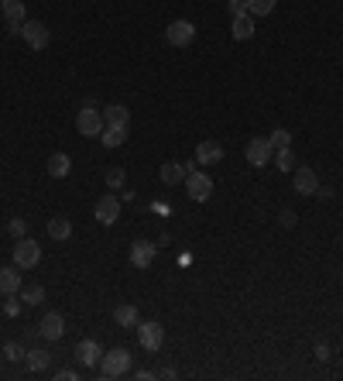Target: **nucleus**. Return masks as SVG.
<instances>
[{
	"mask_svg": "<svg viewBox=\"0 0 343 381\" xmlns=\"http://www.w3.org/2000/svg\"><path fill=\"white\" fill-rule=\"evenodd\" d=\"M45 169H48L52 179H66L69 169H73V158H69L66 151H55V155H48V165H45Z\"/></svg>",
	"mask_w": 343,
	"mask_h": 381,
	"instance_id": "19",
	"label": "nucleus"
},
{
	"mask_svg": "<svg viewBox=\"0 0 343 381\" xmlns=\"http://www.w3.org/2000/svg\"><path fill=\"white\" fill-rule=\"evenodd\" d=\"M124 183H127V172H124V169H110V172H106V186H110V189H120Z\"/></svg>",
	"mask_w": 343,
	"mask_h": 381,
	"instance_id": "29",
	"label": "nucleus"
},
{
	"mask_svg": "<svg viewBox=\"0 0 343 381\" xmlns=\"http://www.w3.org/2000/svg\"><path fill=\"white\" fill-rule=\"evenodd\" d=\"M103 127H106V124H103V113L93 110V106L86 103L83 110H80V117H76V131H80L83 138H100Z\"/></svg>",
	"mask_w": 343,
	"mask_h": 381,
	"instance_id": "4",
	"label": "nucleus"
},
{
	"mask_svg": "<svg viewBox=\"0 0 343 381\" xmlns=\"http://www.w3.org/2000/svg\"><path fill=\"white\" fill-rule=\"evenodd\" d=\"M21 286H24V282H21V268H17V265H10V268L3 265V268H0V292H3V295H17Z\"/></svg>",
	"mask_w": 343,
	"mask_h": 381,
	"instance_id": "16",
	"label": "nucleus"
},
{
	"mask_svg": "<svg viewBox=\"0 0 343 381\" xmlns=\"http://www.w3.org/2000/svg\"><path fill=\"white\" fill-rule=\"evenodd\" d=\"M21 306H24V302H21V299H14V295H7V302H3L7 316H17V313H21Z\"/></svg>",
	"mask_w": 343,
	"mask_h": 381,
	"instance_id": "33",
	"label": "nucleus"
},
{
	"mask_svg": "<svg viewBox=\"0 0 343 381\" xmlns=\"http://www.w3.org/2000/svg\"><path fill=\"white\" fill-rule=\"evenodd\" d=\"M21 38L35 48V52H41V48H48V41H52V35H48V28L41 24V21H24V28H21Z\"/></svg>",
	"mask_w": 343,
	"mask_h": 381,
	"instance_id": "8",
	"label": "nucleus"
},
{
	"mask_svg": "<svg viewBox=\"0 0 343 381\" xmlns=\"http://www.w3.org/2000/svg\"><path fill=\"white\" fill-rule=\"evenodd\" d=\"M185 192H189V199H192V203H206V199L213 196V179L192 169V172L185 176Z\"/></svg>",
	"mask_w": 343,
	"mask_h": 381,
	"instance_id": "6",
	"label": "nucleus"
},
{
	"mask_svg": "<svg viewBox=\"0 0 343 381\" xmlns=\"http://www.w3.org/2000/svg\"><path fill=\"white\" fill-rule=\"evenodd\" d=\"M113 319H117V326H138L141 323V313H138V306L134 302H120L117 309H113Z\"/></svg>",
	"mask_w": 343,
	"mask_h": 381,
	"instance_id": "20",
	"label": "nucleus"
},
{
	"mask_svg": "<svg viewBox=\"0 0 343 381\" xmlns=\"http://www.w3.org/2000/svg\"><path fill=\"white\" fill-rule=\"evenodd\" d=\"M278 220H281V227H295V213H292V210H285Z\"/></svg>",
	"mask_w": 343,
	"mask_h": 381,
	"instance_id": "35",
	"label": "nucleus"
},
{
	"mask_svg": "<svg viewBox=\"0 0 343 381\" xmlns=\"http://www.w3.org/2000/svg\"><path fill=\"white\" fill-rule=\"evenodd\" d=\"M271 165H278L281 172H292V169H295V155H292V145H288V148H275V155H271Z\"/></svg>",
	"mask_w": 343,
	"mask_h": 381,
	"instance_id": "24",
	"label": "nucleus"
},
{
	"mask_svg": "<svg viewBox=\"0 0 343 381\" xmlns=\"http://www.w3.org/2000/svg\"><path fill=\"white\" fill-rule=\"evenodd\" d=\"M41 261V248L31 241V237H21L17 244H14V265L24 272V268H35Z\"/></svg>",
	"mask_w": 343,
	"mask_h": 381,
	"instance_id": "5",
	"label": "nucleus"
},
{
	"mask_svg": "<svg viewBox=\"0 0 343 381\" xmlns=\"http://www.w3.org/2000/svg\"><path fill=\"white\" fill-rule=\"evenodd\" d=\"M55 378H59V381H76L80 375H76V371H69V368H62V371H55Z\"/></svg>",
	"mask_w": 343,
	"mask_h": 381,
	"instance_id": "36",
	"label": "nucleus"
},
{
	"mask_svg": "<svg viewBox=\"0 0 343 381\" xmlns=\"http://www.w3.org/2000/svg\"><path fill=\"white\" fill-rule=\"evenodd\" d=\"M189 172H192V165H185V162H165V165H162V183H165V186L185 183Z\"/></svg>",
	"mask_w": 343,
	"mask_h": 381,
	"instance_id": "18",
	"label": "nucleus"
},
{
	"mask_svg": "<svg viewBox=\"0 0 343 381\" xmlns=\"http://www.w3.org/2000/svg\"><path fill=\"white\" fill-rule=\"evenodd\" d=\"M134 330H138V344H141L145 351H162V347H165V326H162V323L148 319V323H138Z\"/></svg>",
	"mask_w": 343,
	"mask_h": 381,
	"instance_id": "2",
	"label": "nucleus"
},
{
	"mask_svg": "<svg viewBox=\"0 0 343 381\" xmlns=\"http://www.w3.org/2000/svg\"><path fill=\"white\" fill-rule=\"evenodd\" d=\"M17 295H21V302H24V306H38V302H45V288L38 286V282H35V286H21Z\"/></svg>",
	"mask_w": 343,
	"mask_h": 381,
	"instance_id": "25",
	"label": "nucleus"
},
{
	"mask_svg": "<svg viewBox=\"0 0 343 381\" xmlns=\"http://www.w3.org/2000/svg\"><path fill=\"white\" fill-rule=\"evenodd\" d=\"M271 155H275V145H271L268 138H251L248 148H244V158H248V165H254V169L271 165Z\"/></svg>",
	"mask_w": 343,
	"mask_h": 381,
	"instance_id": "3",
	"label": "nucleus"
},
{
	"mask_svg": "<svg viewBox=\"0 0 343 381\" xmlns=\"http://www.w3.org/2000/svg\"><path fill=\"white\" fill-rule=\"evenodd\" d=\"M103 124H106V127H131V110L120 106V103H110V106L103 110Z\"/></svg>",
	"mask_w": 343,
	"mask_h": 381,
	"instance_id": "17",
	"label": "nucleus"
},
{
	"mask_svg": "<svg viewBox=\"0 0 343 381\" xmlns=\"http://www.w3.org/2000/svg\"><path fill=\"white\" fill-rule=\"evenodd\" d=\"M127 371H131V351L113 347V351H106V354L100 357V375H103V378H124Z\"/></svg>",
	"mask_w": 343,
	"mask_h": 381,
	"instance_id": "1",
	"label": "nucleus"
},
{
	"mask_svg": "<svg viewBox=\"0 0 343 381\" xmlns=\"http://www.w3.org/2000/svg\"><path fill=\"white\" fill-rule=\"evenodd\" d=\"M292 189L302 192V196H313V192L319 189V176H316L309 165H299V169L292 172Z\"/></svg>",
	"mask_w": 343,
	"mask_h": 381,
	"instance_id": "10",
	"label": "nucleus"
},
{
	"mask_svg": "<svg viewBox=\"0 0 343 381\" xmlns=\"http://www.w3.org/2000/svg\"><path fill=\"white\" fill-rule=\"evenodd\" d=\"M100 357H103V347H100L96 340H80V344H76V361H80L83 368H96Z\"/></svg>",
	"mask_w": 343,
	"mask_h": 381,
	"instance_id": "14",
	"label": "nucleus"
},
{
	"mask_svg": "<svg viewBox=\"0 0 343 381\" xmlns=\"http://www.w3.org/2000/svg\"><path fill=\"white\" fill-rule=\"evenodd\" d=\"M38 333H41L45 340H62V333H66V319H62V313H45L41 323H38Z\"/></svg>",
	"mask_w": 343,
	"mask_h": 381,
	"instance_id": "13",
	"label": "nucleus"
},
{
	"mask_svg": "<svg viewBox=\"0 0 343 381\" xmlns=\"http://www.w3.org/2000/svg\"><path fill=\"white\" fill-rule=\"evenodd\" d=\"M234 38L237 41H248L251 35H254V14H241V17H234Z\"/></svg>",
	"mask_w": 343,
	"mask_h": 381,
	"instance_id": "22",
	"label": "nucleus"
},
{
	"mask_svg": "<svg viewBox=\"0 0 343 381\" xmlns=\"http://www.w3.org/2000/svg\"><path fill=\"white\" fill-rule=\"evenodd\" d=\"M155 254H158V248L151 241H134L131 244V265L134 268H151L155 265Z\"/></svg>",
	"mask_w": 343,
	"mask_h": 381,
	"instance_id": "11",
	"label": "nucleus"
},
{
	"mask_svg": "<svg viewBox=\"0 0 343 381\" xmlns=\"http://www.w3.org/2000/svg\"><path fill=\"white\" fill-rule=\"evenodd\" d=\"M93 216H96L103 227H113V223L120 220V199H117L113 192L100 196V199H96V210H93Z\"/></svg>",
	"mask_w": 343,
	"mask_h": 381,
	"instance_id": "7",
	"label": "nucleus"
},
{
	"mask_svg": "<svg viewBox=\"0 0 343 381\" xmlns=\"http://www.w3.org/2000/svg\"><path fill=\"white\" fill-rule=\"evenodd\" d=\"M3 357H7V361H21V357H28V354H24L17 344H7V347H3Z\"/></svg>",
	"mask_w": 343,
	"mask_h": 381,
	"instance_id": "32",
	"label": "nucleus"
},
{
	"mask_svg": "<svg viewBox=\"0 0 343 381\" xmlns=\"http://www.w3.org/2000/svg\"><path fill=\"white\" fill-rule=\"evenodd\" d=\"M48 237L52 241H69L73 237V220L69 216H52L48 220Z\"/></svg>",
	"mask_w": 343,
	"mask_h": 381,
	"instance_id": "21",
	"label": "nucleus"
},
{
	"mask_svg": "<svg viewBox=\"0 0 343 381\" xmlns=\"http://www.w3.org/2000/svg\"><path fill=\"white\" fill-rule=\"evenodd\" d=\"M268 141H271L275 148H288V145H292V134L278 127V131H271V134H268Z\"/></svg>",
	"mask_w": 343,
	"mask_h": 381,
	"instance_id": "28",
	"label": "nucleus"
},
{
	"mask_svg": "<svg viewBox=\"0 0 343 381\" xmlns=\"http://www.w3.org/2000/svg\"><path fill=\"white\" fill-rule=\"evenodd\" d=\"M227 10H230V17H241V14H248V0H227Z\"/></svg>",
	"mask_w": 343,
	"mask_h": 381,
	"instance_id": "31",
	"label": "nucleus"
},
{
	"mask_svg": "<svg viewBox=\"0 0 343 381\" xmlns=\"http://www.w3.org/2000/svg\"><path fill=\"white\" fill-rule=\"evenodd\" d=\"M7 230H10V237H14V241H21V237L28 234V223H24L21 216H14V220L7 223Z\"/></svg>",
	"mask_w": 343,
	"mask_h": 381,
	"instance_id": "30",
	"label": "nucleus"
},
{
	"mask_svg": "<svg viewBox=\"0 0 343 381\" xmlns=\"http://www.w3.org/2000/svg\"><path fill=\"white\" fill-rule=\"evenodd\" d=\"M103 148H120L127 141V127H103Z\"/></svg>",
	"mask_w": 343,
	"mask_h": 381,
	"instance_id": "23",
	"label": "nucleus"
},
{
	"mask_svg": "<svg viewBox=\"0 0 343 381\" xmlns=\"http://www.w3.org/2000/svg\"><path fill=\"white\" fill-rule=\"evenodd\" d=\"M275 3H278V0H248V14H254V17H268V14L275 10Z\"/></svg>",
	"mask_w": 343,
	"mask_h": 381,
	"instance_id": "27",
	"label": "nucleus"
},
{
	"mask_svg": "<svg viewBox=\"0 0 343 381\" xmlns=\"http://www.w3.org/2000/svg\"><path fill=\"white\" fill-rule=\"evenodd\" d=\"M165 38H169V45H175V48H189L192 38H196V24L192 21H172Z\"/></svg>",
	"mask_w": 343,
	"mask_h": 381,
	"instance_id": "9",
	"label": "nucleus"
},
{
	"mask_svg": "<svg viewBox=\"0 0 343 381\" xmlns=\"http://www.w3.org/2000/svg\"><path fill=\"white\" fill-rule=\"evenodd\" d=\"M3 21H7V31L10 35H21L28 14H24V3L21 0H3Z\"/></svg>",
	"mask_w": 343,
	"mask_h": 381,
	"instance_id": "12",
	"label": "nucleus"
},
{
	"mask_svg": "<svg viewBox=\"0 0 343 381\" xmlns=\"http://www.w3.org/2000/svg\"><path fill=\"white\" fill-rule=\"evenodd\" d=\"M196 162L199 165H216V162H223V145L220 141H199V148H196Z\"/></svg>",
	"mask_w": 343,
	"mask_h": 381,
	"instance_id": "15",
	"label": "nucleus"
},
{
	"mask_svg": "<svg viewBox=\"0 0 343 381\" xmlns=\"http://www.w3.org/2000/svg\"><path fill=\"white\" fill-rule=\"evenodd\" d=\"M316 361H319V364L330 361V347H326V344H316Z\"/></svg>",
	"mask_w": 343,
	"mask_h": 381,
	"instance_id": "34",
	"label": "nucleus"
},
{
	"mask_svg": "<svg viewBox=\"0 0 343 381\" xmlns=\"http://www.w3.org/2000/svg\"><path fill=\"white\" fill-rule=\"evenodd\" d=\"M48 364H52L48 351H28V368L31 371H48Z\"/></svg>",
	"mask_w": 343,
	"mask_h": 381,
	"instance_id": "26",
	"label": "nucleus"
}]
</instances>
